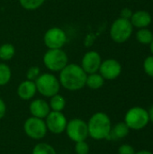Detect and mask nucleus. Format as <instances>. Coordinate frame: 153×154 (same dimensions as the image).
<instances>
[{"instance_id":"obj_19","label":"nucleus","mask_w":153,"mask_h":154,"mask_svg":"<svg viewBox=\"0 0 153 154\" xmlns=\"http://www.w3.org/2000/svg\"><path fill=\"white\" fill-rule=\"evenodd\" d=\"M15 55V47L12 43H4L0 46V60H11Z\"/></svg>"},{"instance_id":"obj_16","label":"nucleus","mask_w":153,"mask_h":154,"mask_svg":"<svg viewBox=\"0 0 153 154\" xmlns=\"http://www.w3.org/2000/svg\"><path fill=\"white\" fill-rule=\"evenodd\" d=\"M129 133H130V128L127 126V125L124 122H120L115 124L114 126H112L110 134L106 140L117 141L120 139H124L129 134Z\"/></svg>"},{"instance_id":"obj_11","label":"nucleus","mask_w":153,"mask_h":154,"mask_svg":"<svg viewBox=\"0 0 153 154\" xmlns=\"http://www.w3.org/2000/svg\"><path fill=\"white\" fill-rule=\"evenodd\" d=\"M98 72L105 80H114L121 75L122 65L115 59H107L102 61Z\"/></svg>"},{"instance_id":"obj_2","label":"nucleus","mask_w":153,"mask_h":154,"mask_svg":"<svg viewBox=\"0 0 153 154\" xmlns=\"http://www.w3.org/2000/svg\"><path fill=\"white\" fill-rule=\"evenodd\" d=\"M88 136L95 140H106L112 129L111 119L104 112L95 113L87 122Z\"/></svg>"},{"instance_id":"obj_20","label":"nucleus","mask_w":153,"mask_h":154,"mask_svg":"<svg viewBox=\"0 0 153 154\" xmlns=\"http://www.w3.org/2000/svg\"><path fill=\"white\" fill-rule=\"evenodd\" d=\"M136 40L143 45H150L153 40L152 32L147 28L139 29L136 32Z\"/></svg>"},{"instance_id":"obj_12","label":"nucleus","mask_w":153,"mask_h":154,"mask_svg":"<svg viewBox=\"0 0 153 154\" xmlns=\"http://www.w3.org/2000/svg\"><path fill=\"white\" fill-rule=\"evenodd\" d=\"M102 61L103 60L101 55L97 51H90L84 54L80 66L83 69V70L88 75L98 72Z\"/></svg>"},{"instance_id":"obj_29","label":"nucleus","mask_w":153,"mask_h":154,"mask_svg":"<svg viewBox=\"0 0 153 154\" xmlns=\"http://www.w3.org/2000/svg\"><path fill=\"white\" fill-rule=\"evenodd\" d=\"M6 113V105L5 103V101L0 98V120L5 116Z\"/></svg>"},{"instance_id":"obj_23","label":"nucleus","mask_w":153,"mask_h":154,"mask_svg":"<svg viewBox=\"0 0 153 154\" xmlns=\"http://www.w3.org/2000/svg\"><path fill=\"white\" fill-rule=\"evenodd\" d=\"M45 0H19L20 5L28 11H34L39 9L43 4Z\"/></svg>"},{"instance_id":"obj_17","label":"nucleus","mask_w":153,"mask_h":154,"mask_svg":"<svg viewBox=\"0 0 153 154\" xmlns=\"http://www.w3.org/2000/svg\"><path fill=\"white\" fill-rule=\"evenodd\" d=\"M105 84V79L99 73H92L88 74L86 80V86L93 90H96L101 88Z\"/></svg>"},{"instance_id":"obj_25","label":"nucleus","mask_w":153,"mask_h":154,"mask_svg":"<svg viewBox=\"0 0 153 154\" xmlns=\"http://www.w3.org/2000/svg\"><path fill=\"white\" fill-rule=\"evenodd\" d=\"M144 72L151 78H153V55L148 56L143 61Z\"/></svg>"},{"instance_id":"obj_1","label":"nucleus","mask_w":153,"mask_h":154,"mask_svg":"<svg viewBox=\"0 0 153 154\" xmlns=\"http://www.w3.org/2000/svg\"><path fill=\"white\" fill-rule=\"evenodd\" d=\"M87 74L77 63L68 64L60 71L59 81L60 87L69 91H78L86 87Z\"/></svg>"},{"instance_id":"obj_18","label":"nucleus","mask_w":153,"mask_h":154,"mask_svg":"<svg viewBox=\"0 0 153 154\" xmlns=\"http://www.w3.org/2000/svg\"><path fill=\"white\" fill-rule=\"evenodd\" d=\"M49 106L50 108V111L55 112H62L66 106V99L63 96L60 95L59 93L50 97Z\"/></svg>"},{"instance_id":"obj_8","label":"nucleus","mask_w":153,"mask_h":154,"mask_svg":"<svg viewBox=\"0 0 153 154\" xmlns=\"http://www.w3.org/2000/svg\"><path fill=\"white\" fill-rule=\"evenodd\" d=\"M25 134L32 140H41L47 134L48 129L44 119L31 116L27 118L23 125Z\"/></svg>"},{"instance_id":"obj_14","label":"nucleus","mask_w":153,"mask_h":154,"mask_svg":"<svg viewBox=\"0 0 153 154\" xmlns=\"http://www.w3.org/2000/svg\"><path fill=\"white\" fill-rule=\"evenodd\" d=\"M37 93V88L34 81L32 80H23L22 81L17 88L18 97L24 101L31 100L34 97Z\"/></svg>"},{"instance_id":"obj_27","label":"nucleus","mask_w":153,"mask_h":154,"mask_svg":"<svg viewBox=\"0 0 153 154\" xmlns=\"http://www.w3.org/2000/svg\"><path fill=\"white\" fill-rule=\"evenodd\" d=\"M134 148L130 144H122L118 148V154H134Z\"/></svg>"},{"instance_id":"obj_6","label":"nucleus","mask_w":153,"mask_h":154,"mask_svg":"<svg viewBox=\"0 0 153 154\" xmlns=\"http://www.w3.org/2000/svg\"><path fill=\"white\" fill-rule=\"evenodd\" d=\"M133 26L130 20L119 17L115 19L110 27V37L116 43H124L130 39L133 34Z\"/></svg>"},{"instance_id":"obj_9","label":"nucleus","mask_w":153,"mask_h":154,"mask_svg":"<svg viewBox=\"0 0 153 154\" xmlns=\"http://www.w3.org/2000/svg\"><path fill=\"white\" fill-rule=\"evenodd\" d=\"M67 34L60 27H51L46 31L43 42L48 49H62L67 42Z\"/></svg>"},{"instance_id":"obj_26","label":"nucleus","mask_w":153,"mask_h":154,"mask_svg":"<svg viewBox=\"0 0 153 154\" xmlns=\"http://www.w3.org/2000/svg\"><path fill=\"white\" fill-rule=\"evenodd\" d=\"M75 152L76 154H88L89 153V145L86 141L75 143Z\"/></svg>"},{"instance_id":"obj_24","label":"nucleus","mask_w":153,"mask_h":154,"mask_svg":"<svg viewBox=\"0 0 153 154\" xmlns=\"http://www.w3.org/2000/svg\"><path fill=\"white\" fill-rule=\"evenodd\" d=\"M40 75H41V69L37 66H32L26 71V79L35 81Z\"/></svg>"},{"instance_id":"obj_21","label":"nucleus","mask_w":153,"mask_h":154,"mask_svg":"<svg viewBox=\"0 0 153 154\" xmlns=\"http://www.w3.org/2000/svg\"><path fill=\"white\" fill-rule=\"evenodd\" d=\"M12 78V70L5 63H0V87L9 83Z\"/></svg>"},{"instance_id":"obj_28","label":"nucleus","mask_w":153,"mask_h":154,"mask_svg":"<svg viewBox=\"0 0 153 154\" xmlns=\"http://www.w3.org/2000/svg\"><path fill=\"white\" fill-rule=\"evenodd\" d=\"M133 12L132 11V9L128 8V7H125L124 9L121 10V13H120V17L124 18V19H127V20H130L132 15H133Z\"/></svg>"},{"instance_id":"obj_3","label":"nucleus","mask_w":153,"mask_h":154,"mask_svg":"<svg viewBox=\"0 0 153 154\" xmlns=\"http://www.w3.org/2000/svg\"><path fill=\"white\" fill-rule=\"evenodd\" d=\"M124 122L127 125L130 130H142L150 123L148 110L141 106H133L126 112Z\"/></svg>"},{"instance_id":"obj_32","label":"nucleus","mask_w":153,"mask_h":154,"mask_svg":"<svg viewBox=\"0 0 153 154\" xmlns=\"http://www.w3.org/2000/svg\"><path fill=\"white\" fill-rule=\"evenodd\" d=\"M150 49H151V53H152L153 55V40L152 42H151V44H150Z\"/></svg>"},{"instance_id":"obj_22","label":"nucleus","mask_w":153,"mask_h":154,"mask_svg":"<svg viewBox=\"0 0 153 154\" xmlns=\"http://www.w3.org/2000/svg\"><path fill=\"white\" fill-rule=\"evenodd\" d=\"M32 154H57V152L50 144L46 143H39L33 147Z\"/></svg>"},{"instance_id":"obj_13","label":"nucleus","mask_w":153,"mask_h":154,"mask_svg":"<svg viewBox=\"0 0 153 154\" xmlns=\"http://www.w3.org/2000/svg\"><path fill=\"white\" fill-rule=\"evenodd\" d=\"M29 110L32 116L41 119H45L50 112L49 103L41 98H36L32 100L29 106Z\"/></svg>"},{"instance_id":"obj_4","label":"nucleus","mask_w":153,"mask_h":154,"mask_svg":"<svg viewBox=\"0 0 153 154\" xmlns=\"http://www.w3.org/2000/svg\"><path fill=\"white\" fill-rule=\"evenodd\" d=\"M44 66L51 72H60L69 64V58L62 49H48L43 55Z\"/></svg>"},{"instance_id":"obj_5","label":"nucleus","mask_w":153,"mask_h":154,"mask_svg":"<svg viewBox=\"0 0 153 154\" xmlns=\"http://www.w3.org/2000/svg\"><path fill=\"white\" fill-rule=\"evenodd\" d=\"M34 82L37 92L45 97H51L60 92V84L59 79L51 73L41 74Z\"/></svg>"},{"instance_id":"obj_30","label":"nucleus","mask_w":153,"mask_h":154,"mask_svg":"<svg viewBox=\"0 0 153 154\" xmlns=\"http://www.w3.org/2000/svg\"><path fill=\"white\" fill-rule=\"evenodd\" d=\"M148 114H149V118H150V122H151L153 124V106L149 109L148 111Z\"/></svg>"},{"instance_id":"obj_15","label":"nucleus","mask_w":153,"mask_h":154,"mask_svg":"<svg viewBox=\"0 0 153 154\" xmlns=\"http://www.w3.org/2000/svg\"><path fill=\"white\" fill-rule=\"evenodd\" d=\"M130 22L132 25L135 28L142 29L147 28L152 22V17L151 14L144 10H139L133 14Z\"/></svg>"},{"instance_id":"obj_31","label":"nucleus","mask_w":153,"mask_h":154,"mask_svg":"<svg viewBox=\"0 0 153 154\" xmlns=\"http://www.w3.org/2000/svg\"><path fill=\"white\" fill-rule=\"evenodd\" d=\"M134 154H153L150 151H147V150H142V151H139V152H135Z\"/></svg>"},{"instance_id":"obj_10","label":"nucleus","mask_w":153,"mask_h":154,"mask_svg":"<svg viewBox=\"0 0 153 154\" xmlns=\"http://www.w3.org/2000/svg\"><path fill=\"white\" fill-rule=\"evenodd\" d=\"M48 131L53 134H60L65 132L68 124L67 117L62 112L50 111L44 119Z\"/></svg>"},{"instance_id":"obj_7","label":"nucleus","mask_w":153,"mask_h":154,"mask_svg":"<svg viewBox=\"0 0 153 154\" xmlns=\"http://www.w3.org/2000/svg\"><path fill=\"white\" fill-rule=\"evenodd\" d=\"M65 132L74 143L86 141L88 137L87 123L80 118H73L68 122Z\"/></svg>"}]
</instances>
